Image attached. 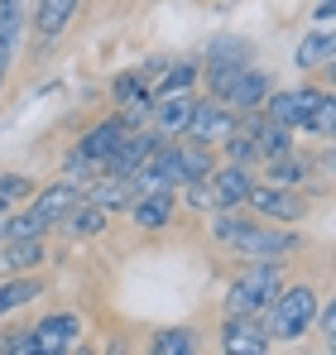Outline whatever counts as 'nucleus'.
Instances as JSON below:
<instances>
[{"label":"nucleus","instance_id":"nucleus-1","mask_svg":"<svg viewBox=\"0 0 336 355\" xmlns=\"http://www.w3.org/2000/svg\"><path fill=\"white\" fill-rule=\"evenodd\" d=\"M212 236L221 240L226 250H235L240 259H264V264H283L288 254L303 250L298 231H283L279 221H245L235 211H217L212 216Z\"/></svg>","mask_w":336,"mask_h":355},{"label":"nucleus","instance_id":"nucleus-2","mask_svg":"<svg viewBox=\"0 0 336 355\" xmlns=\"http://www.w3.org/2000/svg\"><path fill=\"white\" fill-rule=\"evenodd\" d=\"M269 120H279L283 130H312L322 139H332L336 125V101L327 92H312V87H293V92H269V101L260 106Z\"/></svg>","mask_w":336,"mask_h":355},{"label":"nucleus","instance_id":"nucleus-3","mask_svg":"<svg viewBox=\"0 0 336 355\" xmlns=\"http://www.w3.org/2000/svg\"><path fill=\"white\" fill-rule=\"evenodd\" d=\"M82 178H58V182H49L19 216H10V226H5V236H49V231H58V221L82 202Z\"/></svg>","mask_w":336,"mask_h":355},{"label":"nucleus","instance_id":"nucleus-4","mask_svg":"<svg viewBox=\"0 0 336 355\" xmlns=\"http://www.w3.org/2000/svg\"><path fill=\"white\" fill-rule=\"evenodd\" d=\"M283 288L279 264H264V259H250L230 284H226V312H240V317H264V307L274 302V293Z\"/></svg>","mask_w":336,"mask_h":355},{"label":"nucleus","instance_id":"nucleus-5","mask_svg":"<svg viewBox=\"0 0 336 355\" xmlns=\"http://www.w3.org/2000/svg\"><path fill=\"white\" fill-rule=\"evenodd\" d=\"M264 312H269V322H264L269 341H283V346H288V341H303V336L312 331V322H317V293H312L308 284L279 288Z\"/></svg>","mask_w":336,"mask_h":355},{"label":"nucleus","instance_id":"nucleus-6","mask_svg":"<svg viewBox=\"0 0 336 355\" xmlns=\"http://www.w3.org/2000/svg\"><path fill=\"white\" fill-rule=\"evenodd\" d=\"M130 130H135V125H130L125 116L96 120V125L72 144V154H67V173L82 178V173H92V168H106V164H111V154L120 149V139H125Z\"/></svg>","mask_w":336,"mask_h":355},{"label":"nucleus","instance_id":"nucleus-7","mask_svg":"<svg viewBox=\"0 0 336 355\" xmlns=\"http://www.w3.org/2000/svg\"><path fill=\"white\" fill-rule=\"evenodd\" d=\"M250 182H255L250 168L226 164V168H212L202 182H192V187H187V202H192V207H202V211H235V207H245Z\"/></svg>","mask_w":336,"mask_h":355},{"label":"nucleus","instance_id":"nucleus-8","mask_svg":"<svg viewBox=\"0 0 336 355\" xmlns=\"http://www.w3.org/2000/svg\"><path fill=\"white\" fill-rule=\"evenodd\" d=\"M245 207H255L260 221H303L308 216V197L283 187V182H250Z\"/></svg>","mask_w":336,"mask_h":355},{"label":"nucleus","instance_id":"nucleus-9","mask_svg":"<svg viewBox=\"0 0 336 355\" xmlns=\"http://www.w3.org/2000/svg\"><path fill=\"white\" fill-rule=\"evenodd\" d=\"M235 125H240L235 111H230L226 101H217V96H207V101L192 106V120H187L183 135H187L192 144H207V149H212V144H226V139L235 135Z\"/></svg>","mask_w":336,"mask_h":355},{"label":"nucleus","instance_id":"nucleus-10","mask_svg":"<svg viewBox=\"0 0 336 355\" xmlns=\"http://www.w3.org/2000/svg\"><path fill=\"white\" fill-rule=\"evenodd\" d=\"M269 92H274V82H269V72H260V67H240L230 82H226V92L217 96V101H226L235 116H250V111H260L264 101H269Z\"/></svg>","mask_w":336,"mask_h":355},{"label":"nucleus","instance_id":"nucleus-11","mask_svg":"<svg viewBox=\"0 0 336 355\" xmlns=\"http://www.w3.org/2000/svg\"><path fill=\"white\" fill-rule=\"evenodd\" d=\"M274 346L269 341V331H264V317H240V312H230L221 322V351L230 355H264Z\"/></svg>","mask_w":336,"mask_h":355},{"label":"nucleus","instance_id":"nucleus-12","mask_svg":"<svg viewBox=\"0 0 336 355\" xmlns=\"http://www.w3.org/2000/svg\"><path fill=\"white\" fill-rule=\"evenodd\" d=\"M34 336H39V355H67L82 341V322L72 312H49L34 322Z\"/></svg>","mask_w":336,"mask_h":355},{"label":"nucleus","instance_id":"nucleus-13","mask_svg":"<svg viewBox=\"0 0 336 355\" xmlns=\"http://www.w3.org/2000/svg\"><path fill=\"white\" fill-rule=\"evenodd\" d=\"M44 264V236H5L0 240V279L34 274Z\"/></svg>","mask_w":336,"mask_h":355},{"label":"nucleus","instance_id":"nucleus-14","mask_svg":"<svg viewBox=\"0 0 336 355\" xmlns=\"http://www.w3.org/2000/svg\"><path fill=\"white\" fill-rule=\"evenodd\" d=\"M192 106H197V96L192 92H178V96H159V101H149V125H154V135H183L187 130V120H192Z\"/></svg>","mask_w":336,"mask_h":355},{"label":"nucleus","instance_id":"nucleus-15","mask_svg":"<svg viewBox=\"0 0 336 355\" xmlns=\"http://www.w3.org/2000/svg\"><path fill=\"white\" fill-rule=\"evenodd\" d=\"M173 211H178V197L173 192H140V197H130V216H135V226L140 231H164L168 221H173Z\"/></svg>","mask_w":336,"mask_h":355},{"label":"nucleus","instance_id":"nucleus-16","mask_svg":"<svg viewBox=\"0 0 336 355\" xmlns=\"http://www.w3.org/2000/svg\"><path fill=\"white\" fill-rule=\"evenodd\" d=\"M106 216H111V211H101L96 202H87V197H82V202L58 221V231H62L67 240H87V236H96V231L106 226Z\"/></svg>","mask_w":336,"mask_h":355},{"label":"nucleus","instance_id":"nucleus-17","mask_svg":"<svg viewBox=\"0 0 336 355\" xmlns=\"http://www.w3.org/2000/svg\"><path fill=\"white\" fill-rule=\"evenodd\" d=\"M77 5H82V0H39V5H34V29H39V39H58V34L72 24Z\"/></svg>","mask_w":336,"mask_h":355},{"label":"nucleus","instance_id":"nucleus-18","mask_svg":"<svg viewBox=\"0 0 336 355\" xmlns=\"http://www.w3.org/2000/svg\"><path fill=\"white\" fill-rule=\"evenodd\" d=\"M39 293H44V284H39L34 274H15V279H0V317H10V312L29 307V302H34Z\"/></svg>","mask_w":336,"mask_h":355},{"label":"nucleus","instance_id":"nucleus-19","mask_svg":"<svg viewBox=\"0 0 336 355\" xmlns=\"http://www.w3.org/2000/svg\"><path fill=\"white\" fill-rule=\"evenodd\" d=\"M82 197H87V202H96L101 211H115V207H130V182H125V178H115V173H106V178H96V182H87V187H82Z\"/></svg>","mask_w":336,"mask_h":355},{"label":"nucleus","instance_id":"nucleus-20","mask_svg":"<svg viewBox=\"0 0 336 355\" xmlns=\"http://www.w3.org/2000/svg\"><path fill=\"white\" fill-rule=\"evenodd\" d=\"M332 53H336V39H332V29L322 24V29H312V34L298 44L293 62H298V67H332Z\"/></svg>","mask_w":336,"mask_h":355},{"label":"nucleus","instance_id":"nucleus-21","mask_svg":"<svg viewBox=\"0 0 336 355\" xmlns=\"http://www.w3.org/2000/svg\"><path fill=\"white\" fill-rule=\"evenodd\" d=\"M192 82H197V62H178V67H168L164 77L149 87V101H159V96H178V92H192Z\"/></svg>","mask_w":336,"mask_h":355},{"label":"nucleus","instance_id":"nucleus-22","mask_svg":"<svg viewBox=\"0 0 336 355\" xmlns=\"http://www.w3.org/2000/svg\"><path fill=\"white\" fill-rule=\"evenodd\" d=\"M149 351L154 355H192L197 351V331L192 327H168V331H159L149 341Z\"/></svg>","mask_w":336,"mask_h":355},{"label":"nucleus","instance_id":"nucleus-23","mask_svg":"<svg viewBox=\"0 0 336 355\" xmlns=\"http://www.w3.org/2000/svg\"><path fill=\"white\" fill-rule=\"evenodd\" d=\"M24 34V0H0V44H19Z\"/></svg>","mask_w":336,"mask_h":355},{"label":"nucleus","instance_id":"nucleus-24","mask_svg":"<svg viewBox=\"0 0 336 355\" xmlns=\"http://www.w3.org/2000/svg\"><path fill=\"white\" fill-rule=\"evenodd\" d=\"M0 351H5V355H39V336H34V327L0 336Z\"/></svg>","mask_w":336,"mask_h":355},{"label":"nucleus","instance_id":"nucleus-25","mask_svg":"<svg viewBox=\"0 0 336 355\" xmlns=\"http://www.w3.org/2000/svg\"><path fill=\"white\" fill-rule=\"evenodd\" d=\"M29 192V178H19V173H5L0 178V207H10L15 197H24Z\"/></svg>","mask_w":336,"mask_h":355},{"label":"nucleus","instance_id":"nucleus-26","mask_svg":"<svg viewBox=\"0 0 336 355\" xmlns=\"http://www.w3.org/2000/svg\"><path fill=\"white\" fill-rule=\"evenodd\" d=\"M10 58H15V49H10V44H0V87H5V72H10Z\"/></svg>","mask_w":336,"mask_h":355},{"label":"nucleus","instance_id":"nucleus-27","mask_svg":"<svg viewBox=\"0 0 336 355\" xmlns=\"http://www.w3.org/2000/svg\"><path fill=\"white\" fill-rule=\"evenodd\" d=\"M5 226H10V216H5V207H0V240H5Z\"/></svg>","mask_w":336,"mask_h":355}]
</instances>
